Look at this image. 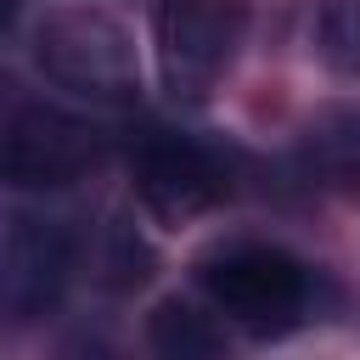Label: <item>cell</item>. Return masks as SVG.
<instances>
[{"label": "cell", "instance_id": "cell-3", "mask_svg": "<svg viewBox=\"0 0 360 360\" xmlns=\"http://www.w3.org/2000/svg\"><path fill=\"white\" fill-rule=\"evenodd\" d=\"M152 39H158L163 84L186 101H202L236 56L242 0H158Z\"/></svg>", "mask_w": 360, "mask_h": 360}, {"label": "cell", "instance_id": "cell-5", "mask_svg": "<svg viewBox=\"0 0 360 360\" xmlns=\"http://www.w3.org/2000/svg\"><path fill=\"white\" fill-rule=\"evenodd\" d=\"M135 186H141V202H146L163 225H180V219L208 214V208L225 197V163H219L202 141L158 129V135L141 146Z\"/></svg>", "mask_w": 360, "mask_h": 360}, {"label": "cell", "instance_id": "cell-1", "mask_svg": "<svg viewBox=\"0 0 360 360\" xmlns=\"http://www.w3.org/2000/svg\"><path fill=\"white\" fill-rule=\"evenodd\" d=\"M202 287L225 321H236L259 338H281L315 309L309 264H298L287 248H270V242H231V248L208 253Z\"/></svg>", "mask_w": 360, "mask_h": 360}, {"label": "cell", "instance_id": "cell-8", "mask_svg": "<svg viewBox=\"0 0 360 360\" xmlns=\"http://www.w3.org/2000/svg\"><path fill=\"white\" fill-rule=\"evenodd\" d=\"M309 163H321L332 180L354 186L360 180V118H332L309 129Z\"/></svg>", "mask_w": 360, "mask_h": 360}, {"label": "cell", "instance_id": "cell-7", "mask_svg": "<svg viewBox=\"0 0 360 360\" xmlns=\"http://www.w3.org/2000/svg\"><path fill=\"white\" fill-rule=\"evenodd\" d=\"M146 343L158 360H231L225 354V332L214 315H202L186 298H163L146 321Z\"/></svg>", "mask_w": 360, "mask_h": 360}, {"label": "cell", "instance_id": "cell-9", "mask_svg": "<svg viewBox=\"0 0 360 360\" xmlns=\"http://www.w3.org/2000/svg\"><path fill=\"white\" fill-rule=\"evenodd\" d=\"M17 6H22V0H6V17H11V11H17Z\"/></svg>", "mask_w": 360, "mask_h": 360}, {"label": "cell", "instance_id": "cell-6", "mask_svg": "<svg viewBox=\"0 0 360 360\" xmlns=\"http://www.w3.org/2000/svg\"><path fill=\"white\" fill-rule=\"evenodd\" d=\"M73 270V248L51 219H28L17 214L6 225V248H0V304L11 321H39Z\"/></svg>", "mask_w": 360, "mask_h": 360}, {"label": "cell", "instance_id": "cell-2", "mask_svg": "<svg viewBox=\"0 0 360 360\" xmlns=\"http://www.w3.org/2000/svg\"><path fill=\"white\" fill-rule=\"evenodd\" d=\"M34 62L51 84L90 96V101H124L135 96V51L129 34L101 11H56L34 34Z\"/></svg>", "mask_w": 360, "mask_h": 360}, {"label": "cell", "instance_id": "cell-4", "mask_svg": "<svg viewBox=\"0 0 360 360\" xmlns=\"http://www.w3.org/2000/svg\"><path fill=\"white\" fill-rule=\"evenodd\" d=\"M96 163V129L79 124L62 107L45 101H22L6 124V180L22 191H45V186H73L84 169Z\"/></svg>", "mask_w": 360, "mask_h": 360}]
</instances>
